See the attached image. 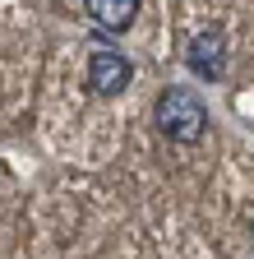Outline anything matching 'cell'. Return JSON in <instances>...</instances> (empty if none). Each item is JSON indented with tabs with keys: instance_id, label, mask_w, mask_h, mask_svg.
Listing matches in <instances>:
<instances>
[{
	"instance_id": "277c9868",
	"label": "cell",
	"mask_w": 254,
	"mask_h": 259,
	"mask_svg": "<svg viewBox=\"0 0 254 259\" xmlns=\"http://www.w3.org/2000/svg\"><path fill=\"white\" fill-rule=\"evenodd\" d=\"M102 32H130L139 19V0H83Z\"/></svg>"
},
{
	"instance_id": "7a4b0ae2",
	"label": "cell",
	"mask_w": 254,
	"mask_h": 259,
	"mask_svg": "<svg viewBox=\"0 0 254 259\" xmlns=\"http://www.w3.org/2000/svg\"><path fill=\"white\" fill-rule=\"evenodd\" d=\"M130 79H134L130 56H120V51H111V47L92 51V60H88V83H92V93H97V97H120L125 88H130Z\"/></svg>"
},
{
	"instance_id": "6da1fadb",
	"label": "cell",
	"mask_w": 254,
	"mask_h": 259,
	"mask_svg": "<svg viewBox=\"0 0 254 259\" xmlns=\"http://www.w3.org/2000/svg\"><path fill=\"white\" fill-rule=\"evenodd\" d=\"M153 116H157V130H162L167 139H176V144H199L204 130H208V107H204V97L189 93V88H162Z\"/></svg>"
},
{
	"instance_id": "3957f363",
	"label": "cell",
	"mask_w": 254,
	"mask_h": 259,
	"mask_svg": "<svg viewBox=\"0 0 254 259\" xmlns=\"http://www.w3.org/2000/svg\"><path fill=\"white\" fill-rule=\"evenodd\" d=\"M189 70H194L199 79H222L227 74V42H222L217 28L199 32V37L189 42Z\"/></svg>"
}]
</instances>
